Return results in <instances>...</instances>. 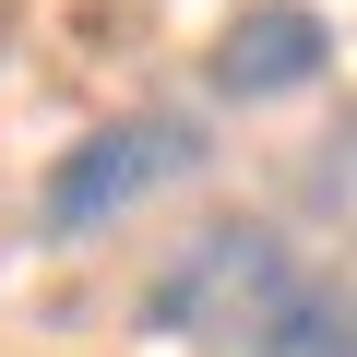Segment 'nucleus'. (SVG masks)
<instances>
[{
	"mask_svg": "<svg viewBox=\"0 0 357 357\" xmlns=\"http://www.w3.org/2000/svg\"><path fill=\"white\" fill-rule=\"evenodd\" d=\"M321 72H333V24H321V13H298V0L238 13V24H227V48H215V96H238V107L298 96V84H321Z\"/></svg>",
	"mask_w": 357,
	"mask_h": 357,
	"instance_id": "7ed1b4c3",
	"label": "nucleus"
},
{
	"mask_svg": "<svg viewBox=\"0 0 357 357\" xmlns=\"http://www.w3.org/2000/svg\"><path fill=\"white\" fill-rule=\"evenodd\" d=\"M310 191H345V203H357V143H345V155H310Z\"/></svg>",
	"mask_w": 357,
	"mask_h": 357,
	"instance_id": "39448f33",
	"label": "nucleus"
},
{
	"mask_svg": "<svg viewBox=\"0 0 357 357\" xmlns=\"http://www.w3.org/2000/svg\"><path fill=\"white\" fill-rule=\"evenodd\" d=\"M215 155V131L191 119V107H131V119H107V131H84L60 167H48V191H36V238H60V250H84V238H107V227H131L155 191H178Z\"/></svg>",
	"mask_w": 357,
	"mask_h": 357,
	"instance_id": "f03ea898",
	"label": "nucleus"
},
{
	"mask_svg": "<svg viewBox=\"0 0 357 357\" xmlns=\"http://www.w3.org/2000/svg\"><path fill=\"white\" fill-rule=\"evenodd\" d=\"M250 357H357V286L345 274H298V298L250 333Z\"/></svg>",
	"mask_w": 357,
	"mask_h": 357,
	"instance_id": "20e7f679",
	"label": "nucleus"
},
{
	"mask_svg": "<svg viewBox=\"0 0 357 357\" xmlns=\"http://www.w3.org/2000/svg\"><path fill=\"white\" fill-rule=\"evenodd\" d=\"M298 250H286V227H262V215H215V227H191L155 274H143V298H131V321L143 333H167V345H238L250 357V333L298 298Z\"/></svg>",
	"mask_w": 357,
	"mask_h": 357,
	"instance_id": "f257e3e1",
	"label": "nucleus"
}]
</instances>
